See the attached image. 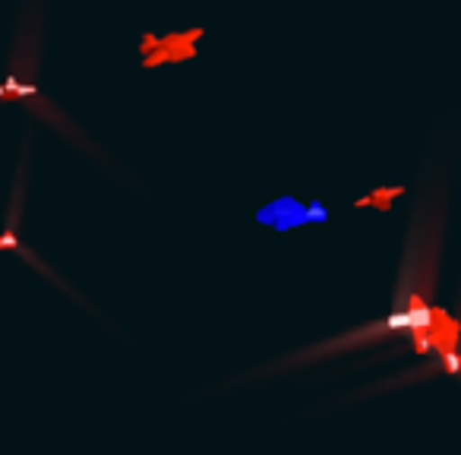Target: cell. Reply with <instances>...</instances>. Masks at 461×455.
Instances as JSON below:
<instances>
[{
	"label": "cell",
	"mask_w": 461,
	"mask_h": 455,
	"mask_svg": "<svg viewBox=\"0 0 461 455\" xmlns=\"http://www.w3.org/2000/svg\"><path fill=\"white\" fill-rule=\"evenodd\" d=\"M429 348H436V354H429L427 364L395 370V373H389V377L376 379V383H366L360 392H379V389H389V386L411 383V379H420L423 373H429V370L455 373V367L461 364V282H458L455 301L448 304V310L439 316V329L423 335V351H429Z\"/></svg>",
	"instance_id": "1"
},
{
	"label": "cell",
	"mask_w": 461,
	"mask_h": 455,
	"mask_svg": "<svg viewBox=\"0 0 461 455\" xmlns=\"http://www.w3.org/2000/svg\"><path fill=\"white\" fill-rule=\"evenodd\" d=\"M203 29H190L184 35H167V39H146L136 51L142 58V67H158L167 60H184L196 54V45L203 39Z\"/></svg>",
	"instance_id": "2"
},
{
	"label": "cell",
	"mask_w": 461,
	"mask_h": 455,
	"mask_svg": "<svg viewBox=\"0 0 461 455\" xmlns=\"http://www.w3.org/2000/svg\"><path fill=\"white\" fill-rule=\"evenodd\" d=\"M398 193H402V187H392V190L373 193V196L360 199V203H357V209H366V205H379V209H389V205H392V199H395Z\"/></svg>",
	"instance_id": "3"
}]
</instances>
